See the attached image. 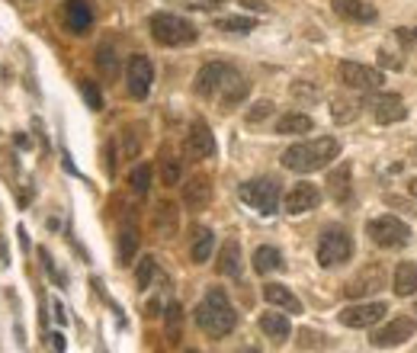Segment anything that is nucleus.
I'll use <instances>...</instances> for the list:
<instances>
[{"instance_id": "obj_16", "label": "nucleus", "mask_w": 417, "mask_h": 353, "mask_svg": "<svg viewBox=\"0 0 417 353\" xmlns=\"http://www.w3.org/2000/svg\"><path fill=\"white\" fill-rule=\"evenodd\" d=\"M186 151H190V158H196V160L212 158V154H215V135L209 132V126H205L202 119H196L190 126V135H186Z\"/></svg>"}, {"instance_id": "obj_35", "label": "nucleus", "mask_w": 417, "mask_h": 353, "mask_svg": "<svg viewBox=\"0 0 417 353\" xmlns=\"http://www.w3.org/2000/svg\"><path fill=\"white\" fill-rule=\"evenodd\" d=\"M154 273H158V263H154V257H141L138 270H135V282H138V289H148V286H151Z\"/></svg>"}, {"instance_id": "obj_3", "label": "nucleus", "mask_w": 417, "mask_h": 353, "mask_svg": "<svg viewBox=\"0 0 417 353\" xmlns=\"http://www.w3.org/2000/svg\"><path fill=\"white\" fill-rule=\"evenodd\" d=\"M148 29H151V39L158 45H167V48H177V45H190L196 42V26L190 19L177 16V13H154L148 19Z\"/></svg>"}, {"instance_id": "obj_31", "label": "nucleus", "mask_w": 417, "mask_h": 353, "mask_svg": "<svg viewBox=\"0 0 417 353\" xmlns=\"http://www.w3.org/2000/svg\"><path fill=\"white\" fill-rule=\"evenodd\" d=\"M359 106H363V103H353V100H344V96H334V100H331V116H334V122H340V126L353 122V119L359 116Z\"/></svg>"}, {"instance_id": "obj_25", "label": "nucleus", "mask_w": 417, "mask_h": 353, "mask_svg": "<svg viewBox=\"0 0 417 353\" xmlns=\"http://www.w3.org/2000/svg\"><path fill=\"white\" fill-rule=\"evenodd\" d=\"M327 193L334 203H346L350 199V164H340L327 173Z\"/></svg>"}, {"instance_id": "obj_49", "label": "nucleus", "mask_w": 417, "mask_h": 353, "mask_svg": "<svg viewBox=\"0 0 417 353\" xmlns=\"http://www.w3.org/2000/svg\"><path fill=\"white\" fill-rule=\"evenodd\" d=\"M205 4H225V0H205Z\"/></svg>"}, {"instance_id": "obj_30", "label": "nucleus", "mask_w": 417, "mask_h": 353, "mask_svg": "<svg viewBox=\"0 0 417 353\" xmlns=\"http://www.w3.org/2000/svg\"><path fill=\"white\" fill-rule=\"evenodd\" d=\"M96 68H100V74L106 77V81H115V77H119V55H115L113 45H100V48H96Z\"/></svg>"}, {"instance_id": "obj_27", "label": "nucleus", "mask_w": 417, "mask_h": 353, "mask_svg": "<svg viewBox=\"0 0 417 353\" xmlns=\"http://www.w3.org/2000/svg\"><path fill=\"white\" fill-rule=\"evenodd\" d=\"M282 267H286V263H282V254L273 247V244H263V247L254 250V270L260 276L276 273V270H282Z\"/></svg>"}, {"instance_id": "obj_42", "label": "nucleus", "mask_w": 417, "mask_h": 353, "mask_svg": "<svg viewBox=\"0 0 417 353\" xmlns=\"http://www.w3.org/2000/svg\"><path fill=\"white\" fill-rule=\"evenodd\" d=\"M51 347H55V353H64V350H68V340H64V334H61V331L51 334Z\"/></svg>"}, {"instance_id": "obj_38", "label": "nucleus", "mask_w": 417, "mask_h": 353, "mask_svg": "<svg viewBox=\"0 0 417 353\" xmlns=\"http://www.w3.org/2000/svg\"><path fill=\"white\" fill-rule=\"evenodd\" d=\"M218 29H225V32H250L254 29V19H247V16H225V19H218Z\"/></svg>"}, {"instance_id": "obj_28", "label": "nucleus", "mask_w": 417, "mask_h": 353, "mask_svg": "<svg viewBox=\"0 0 417 353\" xmlns=\"http://www.w3.org/2000/svg\"><path fill=\"white\" fill-rule=\"evenodd\" d=\"M135 254H138V228L132 222H125L119 231V267H128L135 260Z\"/></svg>"}, {"instance_id": "obj_29", "label": "nucleus", "mask_w": 417, "mask_h": 353, "mask_svg": "<svg viewBox=\"0 0 417 353\" xmlns=\"http://www.w3.org/2000/svg\"><path fill=\"white\" fill-rule=\"evenodd\" d=\"M312 116L305 113H286L276 119V135H302V132H312Z\"/></svg>"}, {"instance_id": "obj_7", "label": "nucleus", "mask_w": 417, "mask_h": 353, "mask_svg": "<svg viewBox=\"0 0 417 353\" xmlns=\"http://www.w3.org/2000/svg\"><path fill=\"white\" fill-rule=\"evenodd\" d=\"M414 331H417V321L408 318V314H401V318H391L388 324L376 327L372 337H369V344L379 347V350H391V347L408 344V340L414 337Z\"/></svg>"}, {"instance_id": "obj_41", "label": "nucleus", "mask_w": 417, "mask_h": 353, "mask_svg": "<svg viewBox=\"0 0 417 353\" xmlns=\"http://www.w3.org/2000/svg\"><path fill=\"white\" fill-rule=\"evenodd\" d=\"M138 148H141L138 132H135V128H125V148H122V154H125V158H138Z\"/></svg>"}, {"instance_id": "obj_11", "label": "nucleus", "mask_w": 417, "mask_h": 353, "mask_svg": "<svg viewBox=\"0 0 417 353\" xmlns=\"http://www.w3.org/2000/svg\"><path fill=\"white\" fill-rule=\"evenodd\" d=\"M385 314H388L385 302H359V305H346L337 318L344 327H376Z\"/></svg>"}, {"instance_id": "obj_14", "label": "nucleus", "mask_w": 417, "mask_h": 353, "mask_svg": "<svg viewBox=\"0 0 417 353\" xmlns=\"http://www.w3.org/2000/svg\"><path fill=\"white\" fill-rule=\"evenodd\" d=\"M379 289H385V270L379 263H372V267H366L363 273L346 282L344 292H346V299H363V295H376Z\"/></svg>"}, {"instance_id": "obj_43", "label": "nucleus", "mask_w": 417, "mask_h": 353, "mask_svg": "<svg viewBox=\"0 0 417 353\" xmlns=\"http://www.w3.org/2000/svg\"><path fill=\"white\" fill-rule=\"evenodd\" d=\"M292 93H295V96H318L312 87H305V83H295V87H292Z\"/></svg>"}, {"instance_id": "obj_33", "label": "nucleus", "mask_w": 417, "mask_h": 353, "mask_svg": "<svg viewBox=\"0 0 417 353\" xmlns=\"http://www.w3.org/2000/svg\"><path fill=\"white\" fill-rule=\"evenodd\" d=\"M128 186H132V193H138V196H145L148 190H151V167L148 164H138L132 173H128Z\"/></svg>"}, {"instance_id": "obj_21", "label": "nucleus", "mask_w": 417, "mask_h": 353, "mask_svg": "<svg viewBox=\"0 0 417 353\" xmlns=\"http://www.w3.org/2000/svg\"><path fill=\"white\" fill-rule=\"evenodd\" d=\"M151 225H154V235H158V237H173V235H177V225H180L177 205H173V203H158V205H154Z\"/></svg>"}, {"instance_id": "obj_47", "label": "nucleus", "mask_w": 417, "mask_h": 353, "mask_svg": "<svg viewBox=\"0 0 417 353\" xmlns=\"http://www.w3.org/2000/svg\"><path fill=\"white\" fill-rule=\"evenodd\" d=\"M408 190H411V196H417V177H414V180H411V183H408Z\"/></svg>"}, {"instance_id": "obj_44", "label": "nucleus", "mask_w": 417, "mask_h": 353, "mask_svg": "<svg viewBox=\"0 0 417 353\" xmlns=\"http://www.w3.org/2000/svg\"><path fill=\"white\" fill-rule=\"evenodd\" d=\"M10 263V254H6V237H0V267Z\"/></svg>"}, {"instance_id": "obj_2", "label": "nucleus", "mask_w": 417, "mask_h": 353, "mask_svg": "<svg viewBox=\"0 0 417 353\" xmlns=\"http://www.w3.org/2000/svg\"><path fill=\"white\" fill-rule=\"evenodd\" d=\"M196 324H199V331L215 337V340L228 337V334L237 327V312H235V305L228 302V295H225L222 289H209L205 299L196 305Z\"/></svg>"}, {"instance_id": "obj_10", "label": "nucleus", "mask_w": 417, "mask_h": 353, "mask_svg": "<svg viewBox=\"0 0 417 353\" xmlns=\"http://www.w3.org/2000/svg\"><path fill=\"white\" fill-rule=\"evenodd\" d=\"M151 81H154V64L148 61V55H132L125 64V87L135 100H145L151 93Z\"/></svg>"}, {"instance_id": "obj_40", "label": "nucleus", "mask_w": 417, "mask_h": 353, "mask_svg": "<svg viewBox=\"0 0 417 353\" xmlns=\"http://www.w3.org/2000/svg\"><path fill=\"white\" fill-rule=\"evenodd\" d=\"M38 257H42V267L48 270V276H51V280H55L58 286H64V282H68V280H64V273H58V270H55V263H51V254H48V250H45V247H38Z\"/></svg>"}, {"instance_id": "obj_19", "label": "nucleus", "mask_w": 417, "mask_h": 353, "mask_svg": "<svg viewBox=\"0 0 417 353\" xmlns=\"http://www.w3.org/2000/svg\"><path fill=\"white\" fill-rule=\"evenodd\" d=\"M263 299H267L273 308H282V312L302 314V302H299V295H292V289L282 286V282H267V286H263Z\"/></svg>"}, {"instance_id": "obj_18", "label": "nucleus", "mask_w": 417, "mask_h": 353, "mask_svg": "<svg viewBox=\"0 0 417 353\" xmlns=\"http://www.w3.org/2000/svg\"><path fill=\"white\" fill-rule=\"evenodd\" d=\"M183 203H186V209H192V212L209 209V203H212L209 177H192L190 183H183Z\"/></svg>"}, {"instance_id": "obj_37", "label": "nucleus", "mask_w": 417, "mask_h": 353, "mask_svg": "<svg viewBox=\"0 0 417 353\" xmlns=\"http://www.w3.org/2000/svg\"><path fill=\"white\" fill-rule=\"evenodd\" d=\"M81 93H83V100H87V106L93 109V113H100V109H103V93H100V87H96L93 81H87V77H83V81H81Z\"/></svg>"}, {"instance_id": "obj_50", "label": "nucleus", "mask_w": 417, "mask_h": 353, "mask_svg": "<svg viewBox=\"0 0 417 353\" xmlns=\"http://www.w3.org/2000/svg\"><path fill=\"white\" fill-rule=\"evenodd\" d=\"M411 36H414V42H417V29H414V32H411Z\"/></svg>"}, {"instance_id": "obj_6", "label": "nucleus", "mask_w": 417, "mask_h": 353, "mask_svg": "<svg viewBox=\"0 0 417 353\" xmlns=\"http://www.w3.org/2000/svg\"><path fill=\"white\" fill-rule=\"evenodd\" d=\"M366 235L376 247H404L411 241V228L395 215H379L366 225Z\"/></svg>"}, {"instance_id": "obj_45", "label": "nucleus", "mask_w": 417, "mask_h": 353, "mask_svg": "<svg viewBox=\"0 0 417 353\" xmlns=\"http://www.w3.org/2000/svg\"><path fill=\"white\" fill-rule=\"evenodd\" d=\"M55 321H58V324H64V321H68V314H64V305H61V302H55Z\"/></svg>"}, {"instance_id": "obj_39", "label": "nucleus", "mask_w": 417, "mask_h": 353, "mask_svg": "<svg viewBox=\"0 0 417 353\" xmlns=\"http://www.w3.org/2000/svg\"><path fill=\"white\" fill-rule=\"evenodd\" d=\"M269 116H273V103H269V100H260V103H254V106L247 109V122H250V126L269 119Z\"/></svg>"}, {"instance_id": "obj_5", "label": "nucleus", "mask_w": 417, "mask_h": 353, "mask_svg": "<svg viewBox=\"0 0 417 353\" xmlns=\"http://www.w3.org/2000/svg\"><path fill=\"white\" fill-rule=\"evenodd\" d=\"M237 196H241V203H247L254 212H260V215H273V212L279 209L282 190H279V180L257 177V180H247V183L237 186Z\"/></svg>"}, {"instance_id": "obj_48", "label": "nucleus", "mask_w": 417, "mask_h": 353, "mask_svg": "<svg viewBox=\"0 0 417 353\" xmlns=\"http://www.w3.org/2000/svg\"><path fill=\"white\" fill-rule=\"evenodd\" d=\"M241 353H260V350H254V347H247V350H241Z\"/></svg>"}, {"instance_id": "obj_20", "label": "nucleus", "mask_w": 417, "mask_h": 353, "mask_svg": "<svg viewBox=\"0 0 417 353\" xmlns=\"http://www.w3.org/2000/svg\"><path fill=\"white\" fill-rule=\"evenodd\" d=\"M260 331L267 334L273 344H286L289 334H292V324H289V318L282 312H263L260 314Z\"/></svg>"}, {"instance_id": "obj_32", "label": "nucleus", "mask_w": 417, "mask_h": 353, "mask_svg": "<svg viewBox=\"0 0 417 353\" xmlns=\"http://www.w3.org/2000/svg\"><path fill=\"white\" fill-rule=\"evenodd\" d=\"M164 318H167V340H170V344H180V337H183V308H180L177 302H170Z\"/></svg>"}, {"instance_id": "obj_51", "label": "nucleus", "mask_w": 417, "mask_h": 353, "mask_svg": "<svg viewBox=\"0 0 417 353\" xmlns=\"http://www.w3.org/2000/svg\"><path fill=\"white\" fill-rule=\"evenodd\" d=\"M186 353H199V350H186Z\"/></svg>"}, {"instance_id": "obj_15", "label": "nucleus", "mask_w": 417, "mask_h": 353, "mask_svg": "<svg viewBox=\"0 0 417 353\" xmlns=\"http://www.w3.org/2000/svg\"><path fill=\"white\" fill-rule=\"evenodd\" d=\"M61 16H64L68 32L83 36V32H90V26H93V4H90V0H64Z\"/></svg>"}, {"instance_id": "obj_23", "label": "nucleus", "mask_w": 417, "mask_h": 353, "mask_svg": "<svg viewBox=\"0 0 417 353\" xmlns=\"http://www.w3.org/2000/svg\"><path fill=\"white\" fill-rule=\"evenodd\" d=\"M247 93H250V81H244V77L235 71V74L228 77V83H225V90L218 93V100H222L225 109H235L247 100Z\"/></svg>"}, {"instance_id": "obj_36", "label": "nucleus", "mask_w": 417, "mask_h": 353, "mask_svg": "<svg viewBox=\"0 0 417 353\" xmlns=\"http://www.w3.org/2000/svg\"><path fill=\"white\" fill-rule=\"evenodd\" d=\"M327 344H331V340H327L324 334L312 331V327H302L299 331V347H305V350H324Z\"/></svg>"}, {"instance_id": "obj_13", "label": "nucleus", "mask_w": 417, "mask_h": 353, "mask_svg": "<svg viewBox=\"0 0 417 353\" xmlns=\"http://www.w3.org/2000/svg\"><path fill=\"white\" fill-rule=\"evenodd\" d=\"M321 203V190L314 183H295L292 190L286 193V199H282V209L289 212V215H305V212L318 209Z\"/></svg>"}, {"instance_id": "obj_4", "label": "nucleus", "mask_w": 417, "mask_h": 353, "mask_svg": "<svg viewBox=\"0 0 417 353\" xmlns=\"http://www.w3.org/2000/svg\"><path fill=\"white\" fill-rule=\"evenodd\" d=\"M353 257V235L344 228V225H327L318 237V263L324 270L344 267Z\"/></svg>"}, {"instance_id": "obj_46", "label": "nucleus", "mask_w": 417, "mask_h": 353, "mask_svg": "<svg viewBox=\"0 0 417 353\" xmlns=\"http://www.w3.org/2000/svg\"><path fill=\"white\" fill-rule=\"evenodd\" d=\"M19 235V244H23V250H29V237H26V228H16Z\"/></svg>"}, {"instance_id": "obj_24", "label": "nucleus", "mask_w": 417, "mask_h": 353, "mask_svg": "<svg viewBox=\"0 0 417 353\" xmlns=\"http://www.w3.org/2000/svg\"><path fill=\"white\" fill-rule=\"evenodd\" d=\"M395 295L404 299V295H414L417 292V263L414 260H401L395 267Z\"/></svg>"}, {"instance_id": "obj_1", "label": "nucleus", "mask_w": 417, "mask_h": 353, "mask_svg": "<svg viewBox=\"0 0 417 353\" xmlns=\"http://www.w3.org/2000/svg\"><path fill=\"white\" fill-rule=\"evenodd\" d=\"M340 154V141L331 138V135H321V138H312V141H299V145L286 148L282 151V167L286 170H295V173H312V170H321L327 167L334 158Z\"/></svg>"}, {"instance_id": "obj_22", "label": "nucleus", "mask_w": 417, "mask_h": 353, "mask_svg": "<svg viewBox=\"0 0 417 353\" xmlns=\"http://www.w3.org/2000/svg\"><path fill=\"white\" fill-rule=\"evenodd\" d=\"M215 270L222 276H241V244H237L235 237H228V241L222 244L218 260H215Z\"/></svg>"}, {"instance_id": "obj_12", "label": "nucleus", "mask_w": 417, "mask_h": 353, "mask_svg": "<svg viewBox=\"0 0 417 353\" xmlns=\"http://www.w3.org/2000/svg\"><path fill=\"white\" fill-rule=\"evenodd\" d=\"M235 74V68L231 64H222V61H209V64H202L199 68V74H196V93L199 96H218L225 90V83H228V77Z\"/></svg>"}, {"instance_id": "obj_17", "label": "nucleus", "mask_w": 417, "mask_h": 353, "mask_svg": "<svg viewBox=\"0 0 417 353\" xmlns=\"http://www.w3.org/2000/svg\"><path fill=\"white\" fill-rule=\"evenodd\" d=\"M334 13L346 23H376V6L366 4V0H331Z\"/></svg>"}, {"instance_id": "obj_26", "label": "nucleus", "mask_w": 417, "mask_h": 353, "mask_svg": "<svg viewBox=\"0 0 417 353\" xmlns=\"http://www.w3.org/2000/svg\"><path fill=\"white\" fill-rule=\"evenodd\" d=\"M212 250H215V235H212V228L199 225V228L192 231V247H190L192 263H209Z\"/></svg>"}, {"instance_id": "obj_8", "label": "nucleus", "mask_w": 417, "mask_h": 353, "mask_svg": "<svg viewBox=\"0 0 417 353\" xmlns=\"http://www.w3.org/2000/svg\"><path fill=\"white\" fill-rule=\"evenodd\" d=\"M366 109H369V116L379 122V126H395V122H401L404 116H408V106H404V100L398 93H369L363 103Z\"/></svg>"}, {"instance_id": "obj_9", "label": "nucleus", "mask_w": 417, "mask_h": 353, "mask_svg": "<svg viewBox=\"0 0 417 353\" xmlns=\"http://www.w3.org/2000/svg\"><path fill=\"white\" fill-rule=\"evenodd\" d=\"M340 81L353 90H366V93H376L385 83V74L372 64H359V61H340Z\"/></svg>"}, {"instance_id": "obj_34", "label": "nucleus", "mask_w": 417, "mask_h": 353, "mask_svg": "<svg viewBox=\"0 0 417 353\" xmlns=\"http://www.w3.org/2000/svg\"><path fill=\"white\" fill-rule=\"evenodd\" d=\"M160 177H164L167 186H177L180 177H183V167H180V160L170 158V154H164V158H160Z\"/></svg>"}]
</instances>
